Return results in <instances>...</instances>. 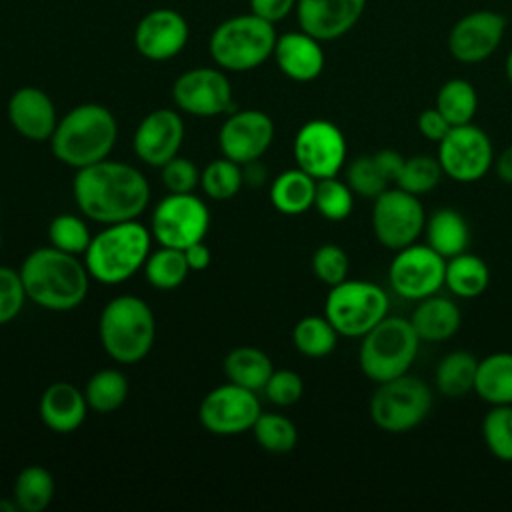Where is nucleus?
Segmentation results:
<instances>
[{"mask_svg": "<svg viewBox=\"0 0 512 512\" xmlns=\"http://www.w3.org/2000/svg\"><path fill=\"white\" fill-rule=\"evenodd\" d=\"M72 196L88 220L116 224L136 220L146 210L150 186L138 168L104 158L76 170Z\"/></svg>", "mask_w": 512, "mask_h": 512, "instance_id": "obj_1", "label": "nucleus"}, {"mask_svg": "<svg viewBox=\"0 0 512 512\" xmlns=\"http://www.w3.org/2000/svg\"><path fill=\"white\" fill-rule=\"evenodd\" d=\"M28 300L52 312L78 308L88 296L90 274L74 254L54 246L32 250L20 264Z\"/></svg>", "mask_w": 512, "mask_h": 512, "instance_id": "obj_2", "label": "nucleus"}, {"mask_svg": "<svg viewBox=\"0 0 512 512\" xmlns=\"http://www.w3.org/2000/svg\"><path fill=\"white\" fill-rule=\"evenodd\" d=\"M116 138L118 124L114 114L102 104L86 102L74 106L58 120L50 136V148L56 160L80 170L108 158Z\"/></svg>", "mask_w": 512, "mask_h": 512, "instance_id": "obj_3", "label": "nucleus"}, {"mask_svg": "<svg viewBox=\"0 0 512 512\" xmlns=\"http://www.w3.org/2000/svg\"><path fill=\"white\" fill-rule=\"evenodd\" d=\"M152 232L136 220L106 224L92 236L84 264L90 278L102 284H122L132 278L150 254Z\"/></svg>", "mask_w": 512, "mask_h": 512, "instance_id": "obj_4", "label": "nucleus"}, {"mask_svg": "<svg viewBox=\"0 0 512 512\" xmlns=\"http://www.w3.org/2000/svg\"><path fill=\"white\" fill-rule=\"evenodd\" d=\"M98 336L104 352L118 364L146 358L154 346L156 320L152 308L134 294L112 298L100 312Z\"/></svg>", "mask_w": 512, "mask_h": 512, "instance_id": "obj_5", "label": "nucleus"}, {"mask_svg": "<svg viewBox=\"0 0 512 512\" xmlns=\"http://www.w3.org/2000/svg\"><path fill=\"white\" fill-rule=\"evenodd\" d=\"M274 24L250 14H238L220 22L208 40L214 64L228 72H248L264 64L276 46Z\"/></svg>", "mask_w": 512, "mask_h": 512, "instance_id": "obj_6", "label": "nucleus"}, {"mask_svg": "<svg viewBox=\"0 0 512 512\" xmlns=\"http://www.w3.org/2000/svg\"><path fill=\"white\" fill-rule=\"evenodd\" d=\"M420 338L410 318L386 316L362 336L358 364L366 378L380 384L402 376L418 356Z\"/></svg>", "mask_w": 512, "mask_h": 512, "instance_id": "obj_7", "label": "nucleus"}, {"mask_svg": "<svg viewBox=\"0 0 512 512\" xmlns=\"http://www.w3.org/2000/svg\"><path fill=\"white\" fill-rule=\"evenodd\" d=\"M432 410L430 386L412 374L380 382L374 390L368 412L376 428L388 434H404L420 426Z\"/></svg>", "mask_w": 512, "mask_h": 512, "instance_id": "obj_8", "label": "nucleus"}, {"mask_svg": "<svg viewBox=\"0 0 512 512\" xmlns=\"http://www.w3.org/2000/svg\"><path fill=\"white\" fill-rule=\"evenodd\" d=\"M324 316L340 336L362 338L388 316V296L382 286L366 280H342L330 286Z\"/></svg>", "mask_w": 512, "mask_h": 512, "instance_id": "obj_9", "label": "nucleus"}, {"mask_svg": "<svg viewBox=\"0 0 512 512\" xmlns=\"http://www.w3.org/2000/svg\"><path fill=\"white\" fill-rule=\"evenodd\" d=\"M210 226V210L192 192L164 196L152 212L150 232L160 246L180 248L204 240Z\"/></svg>", "mask_w": 512, "mask_h": 512, "instance_id": "obj_10", "label": "nucleus"}, {"mask_svg": "<svg viewBox=\"0 0 512 512\" xmlns=\"http://www.w3.org/2000/svg\"><path fill=\"white\" fill-rule=\"evenodd\" d=\"M444 176L460 184L478 182L494 164V148L488 134L472 122L452 126L438 142L436 154Z\"/></svg>", "mask_w": 512, "mask_h": 512, "instance_id": "obj_11", "label": "nucleus"}, {"mask_svg": "<svg viewBox=\"0 0 512 512\" xmlns=\"http://www.w3.org/2000/svg\"><path fill=\"white\" fill-rule=\"evenodd\" d=\"M426 214L420 196L402 188H386L374 198L372 230L376 240L388 250H400L418 240L424 232Z\"/></svg>", "mask_w": 512, "mask_h": 512, "instance_id": "obj_12", "label": "nucleus"}, {"mask_svg": "<svg viewBox=\"0 0 512 512\" xmlns=\"http://www.w3.org/2000/svg\"><path fill=\"white\" fill-rule=\"evenodd\" d=\"M446 258L428 244H410L396 250L388 266L390 288L406 300H422L444 286Z\"/></svg>", "mask_w": 512, "mask_h": 512, "instance_id": "obj_13", "label": "nucleus"}, {"mask_svg": "<svg viewBox=\"0 0 512 512\" xmlns=\"http://www.w3.org/2000/svg\"><path fill=\"white\" fill-rule=\"evenodd\" d=\"M260 412V400L254 390L228 382L202 398L198 420L210 434L236 436L252 430Z\"/></svg>", "mask_w": 512, "mask_h": 512, "instance_id": "obj_14", "label": "nucleus"}, {"mask_svg": "<svg viewBox=\"0 0 512 512\" xmlns=\"http://www.w3.org/2000/svg\"><path fill=\"white\" fill-rule=\"evenodd\" d=\"M296 166L312 178L336 176L346 162V138L330 120H308L294 136Z\"/></svg>", "mask_w": 512, "mask_h": 512, "instance_id": "obj_15", "label": "nucleus"}, {"mask_svg": "<svg viewBox=\"0 0 512 512\" xmlns=\"http://www.w3.org/2000/svg\"><path fill=\"white\" fill-rule=\"evenodd\" d=\"M172 98L178 110L200 118L226 114L234 108L232 84L218 66H200L182 72L174 80Z\"/></svg>", "mask_w": 512, "mask_h": 512, "instance_id": "obj_16", "label": "nucleus"}, {"mask_svg": "<svg viewBox=\"0 0 512 512\" xmlns=\"http://www.w3.org/2000/svg\"><path fill=\"white\" fill-rule=\"evenodd\" d=\"M506 16L494 10H474L462 16L448 32V52L462 64L488 60L506 34Z\"/></svg>", "mask_w": 512, "mask_h": 512, "instance_id": "obj_17", "label": "nucleus"}, {"mask_svg": "<svg viewBox=\"0 0 512 512\" xmlns=\"http://www.w3.org/2000/svg\"><path fill=\"white\" fill-rule=\"evenodd\" d=\"M274 140L272 118L256 108L230 112L218 132L222 156L238 162L240 166L260 160Z\"/></svg>", "mask_w": 512, "mask_h": 512, "instance_id": "obj_18", "label": "nucleus"}, {"mask_svg": "<svg viewBox=\"0 0 512 512\" xmlns=\"http://www.w3.org/2000/svg\"><path fill=\"white\" fill-rule=\"evenodd\" d=\"M188 36V22L178 10L156 8L144 14L136 24L134 46L146 60L164 62L184 50Z\"/></svg>", "mask_w": 512, "mask_h": 512, "instance_id": "obj_19", "label": "nucleus"}, {"mask_svg": "<svg viewBox=\"0 0 512 512\" xmlns=\"http://www.w3.org/2000/svg\"><path fill=\"white\" fill-rule=\"evenodd\" d=\"M184 142V120L176 110L156 108L148 112L134 132L136 156L154 168L164 166L168 160L178 156Z\"/></svg>", "mask_w": 512, "mask_h": 512, "instance_id": "obj_20", "label": "nucleus"}, {"mask_svg": "<svg viewBox=\"0 0 512 512\" xmlns=\"http://www.w3.org/2000/svg\"><path fill=\"white\" fill-rule=\"evenodd\" d=\"M366 0H296L300 30L320 42L348 34L362 18Z\"/></svg>", "mask_w": 512, "mask_h": 512, "instance_id": "obj_21", "label": "nucleus"}, {"mask_svg": "<svg viewBox=\"0 0 512 512\" xmlns=\"http://www.w3.org/2000/svg\"><path fill=\"white\" fill-rule=\"evenodd\" d=\"M8 120L12 128L28 140H50L58 124V112L52 98L36 88L22 86L8 100Z\"/></svg>", "mask_w": 512, "mask_h": 512, "instance_id": "obj_22", "label": "nucleus"}, {"mask_svg": "<svg viewBox=\"0 0 512 512\" xmlns=\"http://www.w3.org/2000/svg\"><path fill=\"white\" fill-rule=\"evenodd\" d=\"M272 56L280 72L294 82H312L324 70L322 44L304 30L278 36Z\"/></svg>", "mask_w": 512, "mask_h": 512, "instance_id": "obj_23", "label": "nucleus"}, {"mask_svg": "<svg viewBox=\"0 0 512 512\" xmlns=\"http://www.w3.org/2000/svg\"><path fill=\"white\" fill-rule=\"evenodd\" d=\"M38 412L46 428L58 434H70L86 420L88 402L84 392L70 382H54L42 392Z\"/></svg>", "mask_w": 512, "mask_h": 512, "instance_id": "obj_24", "label": "nucleus"}, {"mask_svg": "<svg viewBox=\"0 0 512 512\" xmlns=\"http://www.w3.org/2000/svg\"><path fill=\"white\" fill-rule=\"evenodd\" d=\"M410 322L420 342H446L460 330L462 312L454 300L432 294L418 300Z\"/></svg>", "mask_w": 512, "mask_h": 512, "instance_id": "obj_25", "label": "nucleus"}, {"mask_svg": "<svg viewBox=\"0 0 512 512\" xmlns=\"http://www.w3.org/2000/svg\"><path fill=\"white\" fill-rule=\"evenodd\" d=\"M316 178L302 168H290L278 174L270 186L272 206L286 216H298L314 206Z\"/></svg>", "mask_w": 512, "mask_h": 512, "instance_id": "obj_26", "label": "nucleus"}, {"mask_svg": "<svg viewBox=\"0 0 512 512\" xmlns=\"http://www.w3.org/2000/svg\"><path fill=\"white\" fill-rule=\"evenodd\" d=\"M426 244L434 248L446 260L466 252L470 240V228L466 218L454 208H438L424 224Z\"/></svg>", "mask_w": 512, "mask_h": 512, "instance_id": "obj_27", "label": "nucleus"}, {"mask_svg": "<svg viewBox=\"0 0 512 512\" xmlns=\"http://www.w3.org/2000/svg\"><path fill=\"white\" fill-rule=\"evenodd\" d=\"M474 392L490 406L512 404V352H494L478 360Z\"/></svg>", "mask_w": 512, "mask_h": 512, "instance_id": "obj_28", "label": "nucleus"}, {"mask_svg": "<svg viewBox=\"0 0 512 512\" xmlns=\"http://www.w3.org/2000/svg\"><path fill=\"white\" fill-rule=\"evenodd\" d=\"M274 372L270 356L254 346L232 348L224 358V374L228 382L248 390H264L270 374Z\"/></svg>", "mask_w": 512, "mask_h": 512, "instance_id": "obj_29", "label": "nucleus"}, {"mask_svg": "<svg viewBox=\"0 0 512 512\" xmlns=\"http://www.w3.org/2000/svg\"><path fill=\"white\" fill-rule=\"evenodd\" d=\"M490 282V270L486 262L470 252H460L446 260L444 286L458 298L480 296Z\"/></svg>", "mask_w": 512, "mask_h": 512, "instance_id": "obj_30", "label": "nucleus"}, {"mask_svg": "<svg viewBox=\"0 0 512 512\" xmlns=\"http://www.w3.org/2000/svg\"><path fill=\"white\" fill-rule=\"evenodd\" d=\"M478 358L468 350H454L446 354L434 372V384L442 396L460 398L474 392Z\"/></svg>", "mask_w": 512, "mask_h": 512, "instance_id": "obj_31", "label": "nucleus"}, {"mask_svg": "<svg viewBox=\"0 0 512 512\" xmlns=\"http://www.w3.org/2000/svg\"><path fill=\"white\" fill-rule=\"evenodd\" d=\"M56 482L50 470L40 464L26 466L20 470L14 482V502L22 512H42L54 498Z\"/></svg>", "mask_w": 512, "mask_h": 512, "instance_id": "obj_32", "label": "nucleus"}, {"mask_svg": "<svg viewBox=\"0 0 512 512\" xmlns=\"http://www.w3.org/2000/svg\"><path fill=\"white\" fill-rule=\"evenodd\" d=\"M82 392L88 402V408L100 414H108L118 410L126 402L128 380L120 370L102 368L88 378Z\"/></svg>", "mask_w": 512, "mask_h": 512, "instance_id": "obj_33", "label": "nucleus"}, {"mask_svg": "<svg viewBox=\"0 0 512 512\" xmlns=\"http://www.w3.org/2000/svg\"><path fill=\"white\" fill-rule=\"evenodd\" d=\"M338 332L326 316H304L292 330V342L302 356L324 358L334 352Z\"/></svg>", "mask_w": 512, "mask_h": 512, "instance_id": "obj_34", "label": "nucleus"}, {"mask_svg": "<svg viewBox=\"0 0 512 512\" xmlns=\"http://www.w3.org/2000/svg\"><path fill=\"white\" fill-rule=\"evenodd\" d=\"M436 108L450 122V126L468 124L478 110V94L468 80L450 78L436 94Z\"/></svg>", "mask_w": 512, "mask_h": 512, "instance_id": "obj_35", "label": "nucleus"}, {"mask_svg": "<svg viewBox=\"0 0 512 512\" xmlns=\"http://www.w3.org/2000/svg\"><path fill=\"white\" fill-rule=\"evenodd\" d=\"M188 272L190 268L184 250L180 248L160 246L158 250L150 252L144 262V276L158 290L178 288L186 280Z\"/></svg>", "mask_w": 512, "mask_h": 512, "instance_id": "obj_36", "label": "nucleus"}, {"mask_svg": "<svg viewBox=\"0 0 512 512\" xmlns=\"http://www.w3.org/2000/svg\"><path fill=\"white\" fill-rule=\"evenodd\" d=\"M252 434L258 446L272 454H288L298 442L294 422L276 412H260L252 426Z\"/></svg>", "mask_w": 512, "mask_h": 512, "instance_id": "obj_37", "label": "nucleus"}, {"mask_svg": "<svg viewBox=\"0 0 512 512\" xmlns=\"http://www.w3.org/2000/svg\"><path fill=\"white\" fill-rule=\"evenodd\" d=\"M480 432L484 446L494 458L512 462V404L492 406L482 418Z\"/></svg>", "mask_w": 512, "mask_h": 512, "instance_id": "obj_38", "label": "nucleus"}, {"mask_svg": "<svg viewBox=\"0 0 512 512\" xmlns=\"http://www.w3.org/2000/svg\"><path fill=\"white\" fill-rule=\"evenodd\" d=\"M244 184L242 166L226 156L216 158L200 172V186L214 200H228L240 192Z\"/></svg>", "mask_w": 512, "mask_h": 512, "instance_id": "obj_39", "label": "nucleus"}, {"mask_svg": "<svg viewBox=\"0 0 512 512\" xmlns=\"http://www.w3.org/2000/svg\"><path fill=\"white\" fill-rule=\"evenodd\" d=\"M442 176L444 172L436 156L416 154V156L404 158L402 170L396 178V186L414 196H424L440 184Z\"/></svg>", "mask_w": 512, "mask_h": 512, "instance_id": "obj_40", "label": "nucleus"}, {"mask_svg": "<svg viewBox=\"0 0 512 512\" xmlns=\"http://www.w3.org/2000/svg\"><path fill=\"white\" fill-rule=\"evenodd\" d=\"M314 208L320 216L332 222H340L352 214L354 208V192L346 184V180H338L336 176L316 180Z\"/></svg>", "mask_w": 512, "mask_h": 512, "instance_id": "obj_41", "label": "nucleus"}, {"mask_svg": "<svg viewBox=\"0 0 512 512\" xmlns=\"http://www.w3.org/2000/svg\"><path fill=\"white\" fill-rule=\"evenodd\" d=\"M48 240L50 246L78 256L86 252L92 234L84 218L76 214H58L48 224Z\"/></svg>", "mask_w": 512, "mask_h": 512, "instance_id": "obj_42", "label": "nucleus"}, {"mask_svg": "<svg viewBox=\"0 0 512 512\" xmlns=\"http://www.w3.org/2000/svg\"><path fill=\"white\" fill-rule=\"evenodd\" d=\"M346 184L354 192V196L362 198H376L380 196L386 188H390V180L378 166L374 154H364L356 156L348 168H346Z\"/></svg>", "mask_w": 512, "mask_h": 512, "instance_id": "obj_43", "label": "nucleus"}, {"mask_svg": "<svg viewBox=\"0 0 512 512\" xmlns=\"http://www.w3.org/2000/svg\"><path fill=\"white\" fill-rule=\"evenodd\" d=\"M348 270H350V260L340 246L322 244L314 250L312 272L320 282L328 286H336L348 278Z\"/></svg>", "mask_w": 512, "mask_h": 512, "instance_id": "obj_44", "label": "nucleus"}, {"mask_svg": "<svg viewBox=\"0 0 512 512\" xmlns=\"http://www.w3.org/2000/svg\"><path fill=\"white\" fill-rule=\"evenodd\" d=\"M28 300L20 270L0 266V326L12 322Z\"/></svg>", "mask_w": 512, "mask_h": 512, "instance_id": "obj_45", "label": "nucleus"}, {"mask_svg": "<svg viewBox=\"0 0 512 512\" xmlns=\"http://www.w3.org/2000/svg\"><path fill=\"white\" fill-rule=\"evenodd\" d=\"M160 180L168 192L184 194L194 192V188L200 184V172L190 158L174 156L160 166Z\"/></svg>", "mask_w": 512, "mask_h": 512, "instance_id": "obj_46", "label": "nucleus"}, {"mask_svg": "<svg viewBox=\"0 0 512 512\" xmlns=\"http://www.w3.org/2000/svg\"><path fill=\"white\" fill-rule=\"evenodd\" d=\"M264 394L272 404L280 408L294 406L304 394L302 376L294 370H274L264 386Z\"/></svg>", "mask_w": 512, "mask_h": 512, "instance_id": "obj_47", "label": "nucleus"}, {"mask_svg": "<svg viewBox=\"0 0 512 512\" xmlns=\"http://www.w3.org/2000/svg\"><path fill=\"white\" fill-rule=\"evenodd\" d=\"M416 124H418V132H420L426 140H430V142H440V140L448 134V130L452 128L450 122L442 116V112H440L436 106L422 110V112L418 114Z\"/></svg>", "mask_w": 512, "mask_h": 512, "instance_id": "obj_48", "label": "nucleus"}, {"mask_svg": "<svg viewBox=\"0 0 512 512\" xmlns=\"http://www.w3.org/2000/svg\"><path fill=\"white\" fill-rule=\"evenodd\" d=\"M296 10V0H250V12L276 24Z\"/></svg>", "mask_w": 512, "mask_h": 512, "instance_id": "obj_49", "label": "nucleus"}, {"mask_svg": "<svg viewBox=\"0 0 512 512\" xmlns=\"http://www.w3.org/2000/svg\"><path fill=\"white\" fill-rule=\"evenodd\" d=\"M374 158H376L378 166L382 168V172L386 174V178L390 180V184L392 182L396 184V178H398V174L402 170V164H404V156L400 152H396V150L384 148V150H378L374 154Z\"/></svg>", "mask_w": 512, "mask_h": 512, "instance_id": "obj_50", "label": "nucleus"}, {"mask_svg": "<svg viewBox=\"0 0 512 512\" xmlns=\"http://www.w3.org/2000/svg\"><path fill=\"white\" fill-rule=\"evenodd\" d=\"M184 256H186V262H188V268L190 272H202L210 266L212 262V252L210 248L200 240V242H194L190 246L184 248Z\"/></svg>", "mask_w": 512, "mask_h": 512, "instance_id": "obj_51", "label": "nucleus"}, {"mask_svg": "<svg viewBox=\"0 0 512 512\" xmlns=\"http://www.w3.org/2000/svg\"><path fill=\"white\" fill-rule=\"evenodd\" d=\"M494 166H496V176L506 182V184H512V144L506 146L498 158L494 160Z\"/></svg>", "mask_w": 512, "mask_h": 512, "instance_id": "obj_52", "label": "nucleus"}, {"mask_svg": "<svg viewBox=\"0 0 512 512\" xmlns=\"http://www.w3.org/2000/svg\"><path fill=\"white\" fill-rule=\"evenodd\" d=\"M244 166H246V170H242V174H244V182H248V184H252V186H258V184H262V182H264L266 168H262L258 160L248 162V164H244Z\"/></svg>", "mask_w": 512, "mask_h": 512, "instance_id": "obj_53", "label": "nucleus"}, {"mask_svg": "<svg viewBox=\"0 0 512 512\" xmlns=\"http://www.w3.org/2000/svg\"><path fill=\"white\" fill-rule=\"evenodd\" d=\"M504 72H506V78H508V82H510V86H512V50H510V52H508V56H506Z\"/></svg>", "mask_w": 512, "mask_h": 512, "instance_id": "obj_54", "label": "nucleus"}, {"mask_svg": "<svg viewBox=\"0 0 512 512\" xmlns=\"http://www.w3.org/2000/svg\"><path fill=\"white\" fill-rule=\"evenodd\" d=\"M0 510H2V512H16V510H18V504L14 502V498H12V502L0 500Z\"/></svg>", "mask_w": 512, "mask_h": 512, "instance_id": "obj_55", "label": "nucleus"}, {"mask_svg": "<svg viewBox=\"0 0 512 512\" xmlns=\"http://www.w3.org/2000/svg\"><path fill=\"white\" fill-rule=\"evenodd\" d=\"M0 244H2V238H0Z\"/></svg>", "mask_w": 512, "mask_h": 512, "instance_id": "obj_56", "label": "nucleus"}]
</instances>
